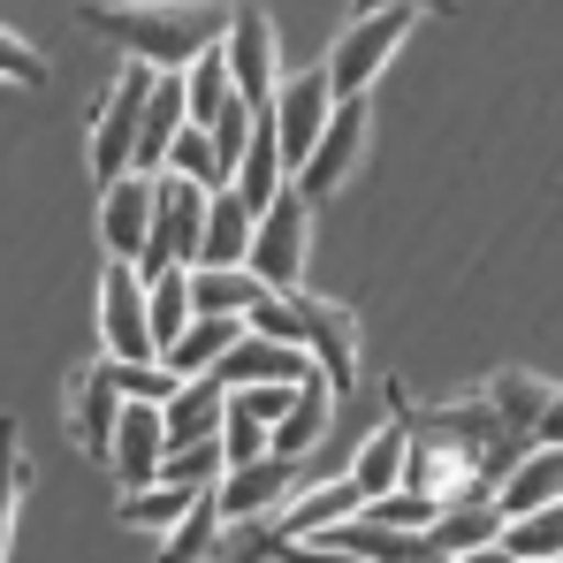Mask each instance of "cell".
<instances>
[{
    "label": "cell",
    "mask_w": 563,
    "mask_h": 563,
    "mask_svg": "<svg viewBox=\"0 0 563 563\" xmlns=\"http://www.w3.org/2000/svg\"><path fill=\"white\" fill-rule=\"evenodd\" d=\"M145 92H153V69H145V62H130V69L114 77V92L99 99V114H92V176H99V190L122 184V176H130V161H137Z\"/></svg>",
    "instance_id": "7"
},
{
    "label": "cell",
    "mask_w": 563,
    "mask_h": 563,
    "mask_svg": "<svg viewBox=\"0 0 563 563\" xmlns=\"http://www.w3.org/2000/svg\"><path fill=\"white\" fill-rule=\"evenodd\" d=\"M77 23L114 38L145 69H190L206 46L229 38V8L221 0H85Z\"/></svg>",
    "instance_id": "1"
},
{
    "label": "cell",
    "mask_w": 563,
    "mask_h": 563,
    "mask_svg": "<svg viewBox=\"0 0 563 563\" xmlns=\"http://www.w3.org/2000/svg\"><path fill=\"white\" fill-rule=\"evenodd\" d=\"M312 487V472H305V457H260V465H229L221 472V518L229 526H252V518H275L282 503H297Z\"/></svg>",
    "instance_id": "9"
},
{
    "label": "cell",
    "mask_w": 563,
    "mask_h": 563,
    "mask_svg": "<svg viewBox=\"0 0 563 563\" xmlns=\"http://www.w3.org/2000/svg\"><path fill=\"white\" fill-rule=\"evenodd\" d=\"M23 442H15V419H0V563H8V541H15V503H23Z\"/></svg>",
    "instance_id": "32"
},
{
    "label": "cell",
    "mask_w": 563,
    "mask_h": 563,
    "mask_svg": "<svg viewBox=\"0 0 563 563\" xmlns=\"http://www.w3.org/2000/svg\"><path fill=\"white\" fill-rule=\"evenodd\" d=\"M427 541H434L442 556H465V549L503 541V510H495V495H465V503H450V510L427 526Z\"/></svg>",
    "instance_id": "23"
},
{
    "label": "cell",
    "mask_w": 563,
    "mask_h": 563,
    "mask_svg": "<svg viewBox=\"0 0 563 563\" xmlns=\"http://www.w3.org/2000/svg\"><path fill=\"white\" fill-rule=\"evenodd\" d=\"M533 442H541V450H563V388H549V411H541Z\"/></svg>",
    "instance_id": "37"
},
{
    "label": "cell",
    "mask_w": 563,
    "mask_h": 563,
    "mask_svg": "<svg viewBox=\"0 0 563 563\" xmlns=\"http://www.w3.org/2000/svg\"><path fill=\"white\" fill-rule=\"evenodd\" d=\"M503 549L518 563H556L563 556V503H541L526 518H503Z\"/></svg>",
    "instance_id": "28"
},
{
    "label": "cell",
    "mask_w": 563,
    "mask_h": 563,
    "mask_svg": "<svg viewBox=\"0 0 563 563\" xmlns=\"http://www.w3.org/2000/svg\"><path fill=\"white\" fill-rule=\"evenodd\" d=\"M366 137H374V114H366V99H335V114H328L320 145H312V161H305L289 184L305 190V198H328V190H343V176L366 161Z\"/></svg>",
    "instance_id": "10"
},
{
    "label": "cell",
    "mask_w": 563,
    "mask_h": 563,
    "mask_svg": "<svg viewBox=\"0 0 563 563\" xmlns=\"http://www.w3.org/2000/svg\"><path fill=\"white\" fill-rule=\"evenodd\" d=\"M297 388H305V380H260V388H229V404L252 411L260 427H282V419L297 411Z\"/></svg>",
    "instance_id": "35"
},
{
    "label": "cell",
    "mask_w": 563,
    "mask_h": 563,
    "mask_svg": "<svg viewBox=\"0 0 563 563\" xmlns=\"http://www.w3.org/2000/svg\"><path fill=\"white\" fill-rule=\"evenodd\" d=\"M479 404H487V419H495L503 442H526V450H533V427H541V411H549V380L495 374L487 388H479Z\"/></svg>",
    "instance_id": "15"
},
{
    "label": "cell",
    "mask_w": 563,
    "mask_h": 563,
    "mask_svg": "<svg viewBox=\"0 0 563 563\" xmlns=\"http://www.w3.org/2000/svg\"><path fill=\"white\" fill-rule=\"evenodd\" d=\"M221 411H229V388L213 374L184 380L168 404H161V427H168V450H184V442H206V434H221Z\"/></svg>",
    "instance_id": "17"
},
{
    "label": "cell",
    "mask_w": 563,
    "mask_h": 563,
    "mask_svg": "<svg viewBox=\"0 0 563 563\" xmlns=\"http://www.w3.org/2000/svg\"><path fill=\"white\" fill-rule=\"evenodd\" d=\"M260 297H267V282L252 275V267H190V305H198V312H229V320H244Z\"/></svg>",
    "instance_id": "25"
},
{
    "label": "cell",
    "mask_w": 563,
    "mask_h": 563,
    "mask_svg": "<svg viewBox=\"0 0 563 563\" xmlns=\"http://www.w3.org/2000/svg\"><path fill=\"white\" fill-rule=\"evenodd\" d=\"M168 168H176V176H190L198 190H229V168L213 161V137H206V130H184V137L168 145Z\"/></svg>",
    "instance_id": "33"
},
{
    "label": "cell",
    "mask_w": 563,
    "mask_h": 563,
    "mask_svg": "<svg viewBox=\"0 0 563 563\" xmlns=\"http://www.w3.org/2000/svg\"><path fill=\"white\" fill-rule=\"evenodd\" d=\"M190 320H198V305H190V267H161V275H153V343L168 351Z\"/></svg>",
    "instance_id": "30"
},
{
    "label": "cell",
    "mask_w": 563,
    "mask_h": 563,
    "mask_svg": "<svg viewBox=\"0 0 563 563\" xmlns=\"http://www.w3.org/2000/svg\"><path fill=\"white\" fill-rule=\"evenodd\" d=\"M450 563H518L503 541H487V549H465V556H450Z\"/></svg>",
    "instance_id": "39"
},
{
    "label": "cell",
    "mask_w": 563,
    "mask_h": 563,
    "mask_svg": "<svg viewBox=\"0 0 563 563\" xmlns=\"http://www.w3.org/2000/svg\"><path fill=\"white\" fill-rule=\"evenodd\" d=\"M99 374L122 388V404H168V396L184 388V374H176L168 358H107V351H99Z\"/></svg>",
    "instance_id": "27"
},
{
    "label": "cell",
    "mask_w": 563,
    "mask_h": 563,
    "mask_svg": "<svg viewBox=\"0 0 563 563\" xmlns=\"http://www.w3.org/2000/svg\"><path fill=\"white\" fill-rule=\"evenodd\" d=\"M161 457H168V427H161V404H122V427H114V479L122 495L153 487L161 479Z\"/></svg>",
    "instance_id": "14"
},
{
    "label": "cell",
    "mask_w": 563,
    "mask_h": 563,
    "mask_svg": "<svg viewBox=\"0 0 563 563\" xmlns=\"http://www.w3.org/2000/svg\"><path fill=\"white\" fill-rule=\"evenodd\" d=\"M99 351L107 358H161V343H153V282L130 260L99 267Z\"/></svg>",
    "instance_id": "5"
},
{
    "label": "cell",
    "mask_w": 563,
    "mask_h": 563,
    "mask_svg": "<svg viewBox=\"0 0 563 563\" xmlns=\"http://www.w3.org/2000/svg\"><path fill=\"white\" fill-rule=\"evenodd\" d=\"M297 305V351L320 366V380L335 388V404L358 388V328H351V312L335 305V297H312V289H297L289 297Z\"/></svg>",
    "instance_id": "8"
},
{
    "label": "cell",
    "mask_w": 563,
    "mask_h": 563,
    "mask_svg": "<svg viewBox=\"0 0 563 563\" xmlns=\"http://www.w3.org/2000/svg\"><path fill=\"white\" fill-rule=\"evenodd\" d=\"M404 450H411V419H404V388H396V411L380 419L374 434H366V450L351 457V479L366 487V503L388 495V487H404Z\"/></svg>",
    "instance_id": "16"
},
{
    "label": "cell",
    "mask_w": 563,
    "mask_h": 563,
    "mask_svg": "<svg viewBox=\"0 0 563 563\" xmlns=\"http://www.w3.org/2000/svg\"><path fill=\"white\" fill-rule=\"evenodd\" d=\"M190 503H198V487L153 479V487H137V495H122V503H114V526H176Z\"/></svg>",
    "instance_id": "29"
},
{
    "label": "cell",
    "mask_w": 563,
    "mask_h": 563,
    "mask_svg": "<svg viewBox=\"0 0 563 563\" xmlns=\"http://www.w3.org/2000/svg\"><path fill=\"white\" fill-rule=\"evenodd\" d=\"M328 114H335V85H328V69H297V77H282L275 92V137H282V161H289V176L312 161V145H320V130H328Z\"/></svg>",
    "instance_id": "11"
},
{
    "label": "cell",
    "mask_w": 563,
    "mask_h": 563,
    "mask_svg": "<svg viewBox=\"0 0 563 563\" xmlns=\"http://www.w3.org/2000/svg\"><path fill=\"white\" fill-rule=\"evenodd\" d=\"M541 503H563V450H526L518 465H510V479L495 487V510L503 518H526V510H541Z\"/></svg>",
    "instance_id": "18"
},
{
    "label": "cell",
    "mask_w": 563,
    "mask_h": 563,
    "mask_svg": "<svg viewBox=\"0 0 563 563\" xmlns=\"http://www.w3.org/2000/svg\"><path fill=\"white\" fill-rule=\"evenodd\" d=\"M229 472V450H221V434H206V442H184V450H168L161 457V479H176V487H213Z\"/></svg>",
    "instance_id": "31"
},
{
    "label": "cell",
    "mask_w": 563,
    "mask_h": 563,
    "mask_svg": "<svg viewBox=\"0 0 563 563\" xmlns=\"http://www.w3.org/2000/svg\"><path fill=\"white\" fill-rule=\"evenodd\" d=\"M252 229H260V213H252L236 190H213V206H206V244H198V267H244V260H252Z\"/></svg>",
    "instance_id": "19"
},
{
    "label": "cell",
    "mask_w": 563,
    "mask_h": 563,
    "mask_svg": "<svg viewBox=\"0 0 563 563\" xmlns=\"http://www.w3.org/2000/svg\"><path fill=\"white\" fill-rule=\"evenodd\" d=\"M328 427H335V388L312 374L297 388V411L275 427V457H312V450L328 442Z\"/></svg>",
    "instance_id": "22"
},
{
    "label": "cell",
    "mask_w": 563,
    "mask_h": 563,
    "mask_svg": "<svg viewBox=\"0 0 563 563\" xmlns=\"http://www.w3.org/2000/svg\"><path fill=\"white\" fill-rule=\"evenodd\" d=\"M236 343H244V320H229V312H198V320H190L161 358H168L184 380H198V374H213V366H221V351H236Z\"/></svg>",
    "instance_id": "21"
},
{
    "label": "cell",
    "mask_w": 563,
    "mask_h": 563,
    "mask_svg": "<svg viewBox=\"0 0 563 563\" xmlns=\"http://www.w3.org/2000/svg\"><path fill=\"white\" fill-rule=\"evenodd\" d=\"M374 8H411V15H419V8H427V15H450V8H457V0H358V8H351V15H374Z\"/></svg>",
    "instance_id": "38"
},
{
    "label": "cell",
    "mask_w": 563,
    "mask_h": 563,
    "mask_svg": "<svg viewBox=\"0 0 563 563\" xmlns=\"http://www.w3.org/2000/svg\"><path fill=\"white\" fill-rule=\"evenodd\" d=\"M305 260H312V198L289 184L275 206L260 213V229H252V260H244V267L267 282L275 297H297V289H305Z\"/></svg>",
    "instance_id": "3"
},
{
    "label": "cell",
    "mask_w": 563,
    "mask_h": 563,
    "mask_svg": "<svg viewBox=\"0 0 563 563\" xmlns=\"http://www.w3.org/2000/svg\"><path fill=\"white\" fill-rule=\"evenodd\" d=\"M153 184L161 176H145V168H130L122 184L99 190V244H107V260H145V236H153Z\"/></svg>",
    "instance_id": "12"
},
{
    "label": "cell",
    "mask_w": 563,
    "mask_h": 563,
    "mask_svg": "<svg viewBox=\"0 0 563 563\" xmlns=\"http://www.w3.org/2000/svg\"><path fill=\"white\" fill-rule=\"evenodd\" d=\"M221 450H229V465H260V457H275V427H260L252 411H221Z\"/></svg>",
    "instance_id": "34"
},
{
    "label": "cell",
    "mask_w": 563,
    "mask_h": 563,
    "mask_svg": "<svg viewBox=\"0 0 563 563\" xmlns=\"http://www.w3.org/2000/svg\"><path fill=\"white\" fill-rule=\"evenodd\" d=\"M184 92H190V130H213V122H221V107L236 99V77H229L221 46H206V54L184 69Z\"/></svg>",
    "instance_id": "26"
},
{
    "label": "cell",
    "mask_w": 563,
    "mask_h": 563,
    "mask_svg": "<svg viewBox=\"0 0 563 563\" xmlns=\"http://www.w3.org/2000/svg\"><path fill=\"white\" fill-rule=\"evenodd\" d=\"M411 38V8H374V15H351L343 23V38L328 46V85H335V99H366V85H374L380 69H388V54Z\"/></svg>",
    "instance_id": "4"
},
{
    "label": "cell",
    "mask_w": 563,
    "mask_h": 563,
    "mask_svg": "<svg viewBox=\"0 0 563 563\" xmlns=\"http://www.w3.org/2000/svg\"><path fill=\"white\" fill-rule=\"evenodd\" d=\"M236 198L252 206V213H267L282 190H289V161H282V137H275V122L260 114V130H252V145H244V161H236Z\"/></svg>",
    "instance_id": "20"
},
{
    "label": "cell",
    "mask_w": 563,
    "mask_h": 563,
    "mask_svg": "<svg viewBox=\"0 0 563 563\" xmlns=\"http://www.w3.org/2000/svg\"><path fill=\"white\" fill-rule=\"evenodd\" d=\"M0 77L8 85H46V54H31L15 31H0Z\"/></svg>",
    "instance_id": "36"
},
{
    "label": "cell",
    "mask_w": 563,
    "mask_h": 563,
    "mask_svg": "<svg viewBox=\"0 0 563 563\" xmlns=\"http://www.w3.org/2000/svg\"><path fill=\"white\" fill-rule=\"evenodd\" d=\"M206 206H213V190H198L190 176L161 168V184H153V236H145L137 275L153 282L161 267H198V244H206Z\"/></svg>",
    "instance_id": "2"
},
{
    "label": "cell",
    "mask_w": 563,
    "mask_h": 563,
    "mask_svg": "<svg viewBox=\"0 0 563 563\" xmlns=\"http://www.w3.org/2000/svg\"><path fill=\"white\" fill-rule=\"evenodd\" d=\"M114 427H122V388L92 366H77L69 374V434H77V450L92 457V465H107L114 457Z\"/></svg>",
    "instance_id": "13"
},
{
    "label": "cell",
    "mask_w": 563,
    "mask_h": 563,
    "mask_svg": "<svg viewBox=\"0 0 563 563\" xmlns=\"http://www.w3.org/2000/svg\"><path fill=\"white\" fill-rule=\"evenodd\" d=\"M275 23L260 0H229V38H221V62L236 77V99L252 114H275V92H282V69H275Z\"/></svg>",
    "instance_id": "6"
},
{
    "label": "cell",
    "mask_w": 563,
    "mask_h": 563,
    "mask_svg": "<svg viewBox=\"0 0 563 563\" xmlns=\"http://www.w3.org/2000/svg\"><path fill=\"white\" fill-rule=\"evenodd\" d=\"M213 487H221V479H213ZM213 487H198V503L176 518V533L161 541V563H206L213 549H221L229 518H221V495H213Z\"/></svg>",
    "instance_id": "24"
}]
</instances>
